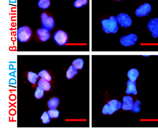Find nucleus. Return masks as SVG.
<instances>
[{"label":"nucleus","instance_id":"nucleus-24","mask_svg":"<svg viewBox=\"0 0 158 132\" xmlns=\"http://www.w3.org/2000/svg\"><path fill=\"white\" fill-rule=\"evenodd\" d=\"M48 114L51 118H57L59 117L60 112L56 109H50L48 110Z\"/></svg>","mask_w":158,"mask_h":132},{"label":"nucleus","instance_id":"nucleus-14","mask_svg":"<svg viewBox=\"0 0 158 132\" xmlns=\"http://www.w3.org/2000/svg\"><path fill=\"white\" fill-rule=\"evenodd\" d=\"M38 86H39L41 88H43L44 90L45 91V92L49 91L51 87V84L49 83V81L46 80L45 79H43V78H41V79H40L39 82H38Z\"/></svg>","mask_w":158,"mask_h":132},{"label":"nucleus","instance_id":"nucleus-8","mask_svg":"<svg viewBox=\"0 0 158 132\" xmlns=\"http://www.w3.org/2000/svg\"><path fill=\"white\" fill-rule=\"evenodd\" d=\"M148 29L150 31L154 38L158 37V18L154 17L151 19L147 25Z\"/></svg>","mask_w":158,"mask_h":132},{"label":"nucleus","instance_id":"nucleus-3","mask_svg":"<svg viewBox=\"0 0 158 132\" xmlns=\"http://www.w3.org/2000/svg\"><path fill=\"white\" fill-rule=\"evenodd\" d=\"M56 43L60 46L65 45L68 41L67 33L63 30H59L55 33L53 36Z\"/></svg>","mask_w":158,"mask_h":132},{"label":"nucleus","instance_id":"nucleus-18","mask_svg":"<svg viewBox=\"0 0 158 132\" xmlns=\"http://www.w3.org/2000/svg\"><path fill=\"white\" fill-rule=\"evenodd\" d=\"M51 5L50 0H39L37 5L41 9H47Z\"/></svg>","mask_w":158,"mask_h":132},{"label":"nucleus","instance_id":"nucleus-21","mask_svg":"<svg viewBox=\"0 0 158 132\" xmlns=\"http://www.w3.org/2000/svg\"><path fill=\"white\" fill-rule=\"evenodd\" d=\"M39 76L40 77H41V78H43L45 79L46 80H48V81H51L52 79L51 76L50 75V74L49 72H48L47 70H44L43 71H40L39 73Z\"/></svg>","mask_w":158,"mask_h":132},{"label":"nucleus","instance_id":"nucleus-27","mask_svg":"<svg viewBox=\"0 0 158 132\" xmlns=\"http://www.w3.org/2000/svg\"><path fill=\"white\" fill-rule=\"evenodd\" d=\"M115 1H121V0H115Z\"/></svg>","mask_w":158,"mask_h":132},{"label":"nucleus","instance_id":"nucleus-23","mask_svg":"<svg viewBox=\"0 0 158 132\" xmlns=\"http://www.w3.org/2000/svg\"><path fill=\"white\" fill-rule=\"evenodd\" d=\"M44 90L42 88H41L39 86L36 87V92L35 93V96L37 99H41L42 98L44 94Z\"/></svg>","mask_w":158,"mask_h":132},{"label":"nucleus","instance_id":"nucleus-1","mask_svg":"<svg viewBox=\"0 0 158 132\" xmlns=\"http://www.w3.org/2000/svg\"><path fill=\"white\" fill-rule=\"evenodd\" d=\"M102 25L104 32L107 34L118 32V23L115 16H111L109 19L102 20Z\"/></svg>","mask_w":158,"mask_h":132},{"label":"nucleus","instance_id":"nucleus-15","mask_svg":"<svg viewBox=\"0 0 158 132\" xmlns=\"http://www.w3.org/2000/svg\"><path fill=\"white\" fill-rule=\"evenodd\" d=\"M59 98L55 97L51 99L48 102V106L50 109H56L59 104Z\"/></svg>","mask_w":158,"mask_h":132},{"label":"nucleus","instance_id":"nucleus-11","mask_svg":"<svg viewBox=\"0 0 158 132\" xmlns=\"http://www.w3.org/2000/svg\"><path fill=\"white\" fill-rule=\"evenodd\" d=\"M37 35L39 36L40 40L43 42L47 41L51 38V33L49 31L45 28H40L37 31Z\"/></svg>","mask_w":158,"mask_h":132},{"label":"nucleus","instance_id":"nucleus-25","mask_svg":"<svg viewBox=\"0 0 158 132\" xmlns=\"http://www.w3.org/2000/svg\"><path fill=\"white\" fill-rule=\"evenodd\" d=\"M41 120L44 124H47L51 122V118L49 116L48 112H44L43 115L41 117Z\"/></svg>","mask_w":158,"mask_h":132},{"label":"nucleus","instance_id":"nucleus-5","mask_svg":"<svg viewBox=\"0 0 158 132\" xmlns=\"http://www.w3.org/2000/svg\"><path fill=\"white\" fill-rule=\"evenodd\" d=\"M116 19L120 26L122 28H127L131 26L132 20L127 13H120L116 17Z\"/></svg>","mask_w":158,"mask_h":132},{"label":"nucleus","instance_id":"nucleus-6","mask_svg":"<svg viewBox=\"0 0 158 132\" xmlns=\"http://www.w3.org/2000/svg\"><path fill=\"white\" fill-rule=\"evenodd\" d=\"M138 36L135 33H131L126 36H122L120 39V43L124 47H130L136 43Z\"/></svg>","mask_w":158,"mask_h":132},{"label":"nucleus","instance_id":"nucleus-13","mask_svg":"<svg viewBox=\"0 0 158 132\" xmlns=\"http://www.w3.org/2000/svg\"><path fill=\"white\" fill-rule=\"evenodd\" d=\"M139 75V72L136 68H131L127 73V76L129 79L132 81H136L138 78Z\"/></svg>","mask_w":158,"mask_h":132},{"label":"nucleus","instance_id":"nucleus-16","mask_svg":"<svg viewBox=\"0 0 158 132\" xmlns=\"http://www.w3.org/2000/svg\"><path fill=\"white\" fill-rule=\"evenodd\" d=\"M78 73L77 70H76L73 66H70L67 71L66 76L68 79H71Z\"/></svg>","mask_w":158,"mask_h":132},{"label":"nucleus","instance_id":"nucleus-9","mask_svg":"<svg viewBox=\"0 0 158 132\" xmlns=\"http://www.w3.org/2000/svg\"><path fill=\"white\" fill-rule=\"evenodd\" d=\"M108 105L109 107L108 115H111L113 113L117 112L119 109L122 108V103L117 100H110L108 102Z\"/></svg>","mask_w":158,"mask_h":132},{"label":"nucleus","instance_id":"nucleus-7","mask_svg":"<svg viewBox=\"0 0 158 132\" xmlns=\"http://www.w3.org/2000/svg\"><path fill=\"white\" fill-rule=\"evenodd\" d=\"M152 11V6L149 3H145L139 6L135 11V15L139 17H146Z\"/></svg>","mask_w":158,"mask_h":132},{"label":"nucleus","instance_id":"nucleus-22","mask_svg":"<svg viewBox=\"0 0 158 132\" xmlns=\"http://www.w3.org/2000/svg\"><path fill=\"white\" fill-rule=\"evenodd\" d=\"M88 3V0H75L73 5L76 8H82Z\"/></svg>","mask_w":158,"mask_h":132},{"label":"nucleus","instance_id":"nucleus-26","mask_svg":"<svg viewBox=\"0 0 158 132\" xmlns=\"http://www.w3.org/2000/svg\"><path fill=\"white\" fill-rule=\"evenodd\" d=\"M108 112H109V107L108 104H105L103 107V110H102V113L106 115V114H108Z\"/></svg>","mask_w":158,"mask_h":132},{"label":"nucleus","instance_id":"nucleus-19","mask_svg":"<svg viewBox=\"0 0 158 132\" xmlns=\"http://www.w3.org/2000/svg\"><path fill=\"white\" fill-rule=\"evenodd\" d=\"M72 64H73V66L76 70H81L83 68V65H84V60L81 58H78L73 61Z\"/></svg>","mask_w":158,"mask_h":132},{"label":"nucleus","instance_id":"nucleus-4","mask_svg":"<svg viewBox=\"0 0 158 132\" xmlns=\"http://www.w3.org/2000/svg\"><path fill=\"white\" fill-rule=\"evenodd\" d=\"M41 21L43 28L51 31L55 27V22L51 16H48L45 13H43L41 15Z\"/></svg>","mask_w":158,"mask_h":132},{"label":"nucleus","instance_id":"nucleus-12","mask_svg":"<svg viewBox=\"0 0 158 132\" xmlns=\"http://www.w3.org/2000/svg\"><path fill=\"white\" fill-rule=\"evenodd\" d=\"M127 87L126 92L127 94H133L136 95L137 94V89H136V81L129 80L127 81Z\"/></svg>","mask_w":158,"mask_h":132},{"label":"nucleus","instance_id":"nucleus-20","mask_svg":"<svg viewBox=\"0 0 158 132\" xmlns=\"http://www.w3.org/2000/svg\"><path fill=\"white\" fill-rule=\"evenodd\" d=\"M140 106H141V102L140 100H136V101H135L131 111L133 113H138L141 110Z\"/></svg>","mask_w":158,"mask_h":132},{"label":"nucleus","instance_id":"nucleus-2","mask_svg":"<svg viewBox=\"0 0 158 132\" xmlns=\"http://www.w3.org/2000/svg\"><path fill=\"white\" fill-rule=\"evenodd\" d=\"M32 31L27 26H23L17 30V39L21 43H25L29 40L32 36Z\"/></svg>","mask_w":158,"mask_h":132},{"label":"nucleus","instance_id":"nucleus-10","mask_svg":"<svg viewBox=\"0 0 158 132\" xmlns=\"http://www.w3.org/2000/svg\"><path fill=\"white\" fill-rule=\"evenodd\" d=\"M134 104L133 98L130 96H124L123 98V104L122 109L123 110H130L131 111Z\"/></svg>","mask_w":158,"mask_h":132},{"label":"nucleus","instance_id":"nucleus-17","mask_svg":"<svg viewBox=\"0 0 158 132\" xmlns=\"http://www.w3.org/2000/svg\"><path fill=\"white\" fill-rule=\"evenodd\" d=\"M39 75H37L35 72L29 71L28 74V80L32 84H35L37 82V80L39 78Z\"/></svg>","mask_w":158,"mask_h":132}]
</instances>
